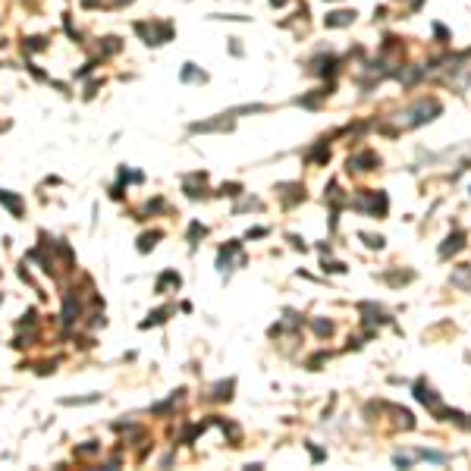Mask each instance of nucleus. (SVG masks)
Masks as SVG:
<instances>
[{
	"label": "nucleus",
	"instance_id": "obj_5",
	"mask_svg": "<svg viewBox=\"0 0 471 471\" xmlns=\"http://www.w3.org/2000/svg\"><path fill=\"white\" fill-rule=\"evenodd\" d=\"M352 19H355V13L339 10V13H330V16H327V25H349Z\"/></svg>",
	"mask_w": 471,
	"mask_h": 471
},
{
	"label": "nucleus",
	"instance_id": "obj_6",
	"mask_svg": "<svg viewBox=\"0 0 471 471\" xmlns=\"http://www.w3.org/2000/svg\"><path fill=\"white\" fill-rule=\"evenodd\" d=\"M415 456H418V459H427V462H446V452H433V449H418Z\"/></svg>",
	"mask_w": 471,
	"mask_h": 471
},
{
	"label": "nucleus",
	"instance_id": "obj_2",
	"mask_svg": "<svg viewBox=\"0 0 471 471\" xmlns=\"http://www.w3.org/2000/svg\"><path fill=\"white\" fill-rule=\"evenodd\" d=\"M415 399H418L421 405H430V408H440V396L430 390V384L427 380H418L415 384Z\"/></svg>",
	"mask_w": 471,
	"mask_h": 471
},
{
	"label": "nucleus",
	"instance_id": "obj_1",
	"mask_svg": "<svg viewBox=\"0 0 471 471\" xmlns=\"http://www.w3.org/2000/svg\"><path fill=\"white\" fill-rule=\"evenodd\" d=\"M361 208H368L371 214H377V217H384L387 214V192H365V198H361V201H358Z\"/></svg>",
	"mask_w": 471,
	"mask_h": 471
},
{
	"label": "nucleus",
	"instance_id": "obj_3",
	"mask_svg": "<svg viewBox=\"0 0 471 471\" xmlns=\"http://www.w3.org/2000/svg\"><path fill=\"white\" fill-rule=\"evenodd\" d=\"M462 245H465V232H462V229H456V232H452L449 239H446V242L440 245V258H449L452 251H459Z\"/></svg>",
	"mask_w": 471,
	"mask_h": 471
},
{
	"label": "nucleus",
	"instance_id": "obj_4",
	"mask_svg": "<svg viewBox=\"0 0 471 471\" xmlns=\"http://www.w3.org/2000/svg\"><path fill=\"white\" fill-rule=\"evenodd\" d=\"M380 164V160H377V154H371V151H365V154H358V157H352L349 160V170L355 167V170H374Z\"/></svg>",
	"mask_w": 471,
	"mask_h": 471
},
{
	"label": "nucleus",
	"instance_id": "obj_8",
	"mask_svg": "<svg viewBox=\"0 0 471 471\" xmlns=\"http://www.w3.org/2000/svg\"><path fill=\"white\" fill-rule=\"evenodd\" d=\"M393 462H396V465H402V468H408V465H411V459H408V456H396Z\"/></svg>",
	"mask_w": 471,
	"mask_h": 471
},
{
	"label": "nucleus",
	"instance_id": "obj_7",
	"mask_svg": "<svg viewBox=\"0 0 471 471\" xmlns=\"http://www.w3.org/2000/svg\"><path fill=\"white\" fill-rule=\"evenodd\" d=\"M365 239H368L371 248H384V239H380V236H368V232H365Z\"/></svg>",
	"mask_w": 471,
	"mask_h": 471
}]
</instances>
